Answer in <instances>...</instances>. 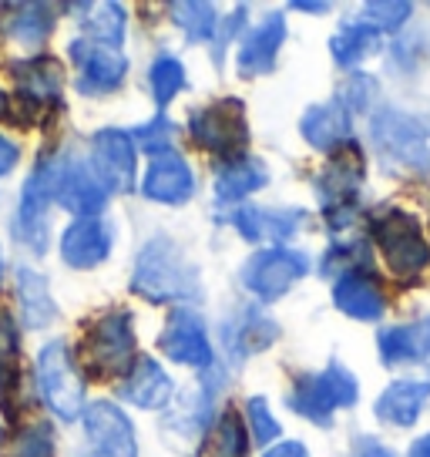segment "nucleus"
<instances>
[{
  "label": "nucleus",
  "instance_id": "58836bf2",
  "mask_svg": "<svg viewBox=\"0 0 430 457\" xmlns=\"http://www.w3.org/2000/svg\"><path fill=\"white\" fill-rule=\"evenodd\" d=\"M245 414H249V428H252V441L256 444H269L279 437V424L276 417L269 414V403L262 397H252L245 403Z\"/></svg>",
  "mask_w": 430,
  "mask_h": 457
},
{
  "label": "nucleus",
  "instance_id": "393cba45",
  "mask_svg": "<svg viewBox=\"0 0 430 457\" xmlns=\"http://www.w3.org/2000/svg\"><path fill=\"white\" fill-rule=\"evenodd\" d=\"M380 360L387 367L397 363H410V360L430 357V320H417V323H403V327H390L380 333Z\"/></svg>",
  "mask_w": 430,
  "mask_h": 457
},
{
  "label": "nucleus",
  "instance_id": "f704fd0d",
  "mask_svg": "<svg viewBox=\"0 0 430 457\" xmlns=\"http://www.w3.org/2000/svg\"><path fill=\"white\" fill-rule=\"evenodd\" d=\"M249 454V441H245V428L236 411H226L219 417L212 434V457H245Z\"/></svg>",
  "mask_w": 430,
  "mask_h": 457
},
{
  "label": "nucleus",
  "instance_id": "a211bd4d",
  "mask_svg": "<svg viewBox=\"0 0 430 457\" xmlns=\"http://www.w3.org/2000/svg\"><path fill=\"white\" fill-rule=\"evenodd\" d=\"M333 303L336 310L346 313L350 320H380L384 310H387V300H384V289L376 286L370 272H343L336 283H333Z\"/></svg>",
  "mask_w": 430,
  "mask_h": 457
},
{
  "label": "nucleus",
  "instance_id": "4c0bfd02",
  "mask_svg": "<svg viewBox=\"0 0 430 457\" xmlns=\"http://www.w3.org/2000/svg\"><path fill=\"white\" fill-rule=\"evenodd\" d=\"M360 266H367V243L357 239V243H340L336 249H330L323 272L333 276V270H340V276H343V272H357Z\"/></svg>",
  "mask_w": 430,
  "mask_h": 457
},
{
  "label": "nucleus",
  "instance_id": "a19ab883",
  "mask_svg": "<svg viewBox=\"0 0 430 457\" xmlns=\"http://www.w3.org/2000/svg\"><path fill=\"white\" fill-rule=\"evenodd\" d=\"M11 457H54V437L47 428H28L14 441Z\"/></svg>",
  "mask_w": 430,
  "mask_h": 457
},
{
  "label": "nucleus",
  "instance_id": "c756f323",
  "mask_svg": "<svg viewBox=\"0 0 430 457\" xmlns=\"http://www.w3.org/2000/svg\"><path fill=\"white\" fill-rule=\"evenodd\" d=\"M54 30V11L51 4H17L14 17H11V37L21 44H34L47 41V34Z\"/></svg>",
  "mask_w": 430,
  "mask_h": 457
},
{
  "label": "nucleus",
  "instance_id": "864d4df0",
  "mask_svg": "<svg viewBox=\"0 0 430 457\" xmlns=\"http://www.w3.org/2000/svg\"><path fill=\"white\" fill-rule=\"evenodd\" d=\"M427 360H430V357H427Z\"/></svg>",
  "mask_w": 430,
  "mask_h": 457
},
{
  "label": "nucleus",
  "instance_id": "6ab92c4d",
  "mask_svg": "<svg viewBox=\"0 0 430 457\" xmlns=\"http://www.w3.org/2000/svg\"><path fill=\"white\" fill-rule=\"evenodd\" d=\"M283 41H286V17L269 14L249 37H245L243 47H239V61H236L239 74H243V78H252V74L273 71Z\"/></svg>",
  "mask_w": 430,
  "mask_h": 457
},
{
  "label": "nucleus",
  "instance_id": "ea45409f",
  "mask_svg": "<svg viewBox=\"0 0 430 457\" xmlns=\"http://www.w3.org/2000/svg\"><path fill=\"white\" fill-rule=\"evenodd\" d=\"M373 95H376V81H373L370 74H353V78H350V85L340 91V98H336V101L346 108V114H350V112H367Z\"/></svg>",
  "mask_w": 430,
  "mask_h": 457
},
{
  "label": "nucleus",
  "instance_id": "2eb2a0df",
  "mask_svg": "<svg viewBox=\"0 0 430 457\" xmlns=\"http://www.w3.org/2000/svg\"><path fill=\"white\" fill-rule=\"evenodd\" d=\"M115 243V228L104 219H78L61 236V256L71 270H95L101 266Z\"/></svg>",
  "mask_w": 430,
  "mask_h": 457
},
{
  "label": "nucleus",
  "instance_id": "37998d69",
  "mask_svg": "<svg viewBox=\"0 0 430 457\" xmlns=\"http://www.w3.org/2000/svg\"><path fill=\"white\" fill-rule=\"evenodd\" d=\"M353 457H393V454H390V451L380 441H373V437H360V441H357V454H353Z\"/></svg>",
  "mask_w": 430,
  "mask_h": 457
},
{
  "label": "nucleus",
  "instance_id": "cd10ccee",
  "mask_svg": "<svg viewBox=\"0 0 430 457\" xmlns=\"http://www.w3.org/2000/svg\"><path fill=\"white\" fill-rule=\"evenodd\" d=\"M376 47H380V37H376V30L367 28L363 21L343 24L340 34H333V44H330V51L340 68H353L363 57H370Z\"/></svg>",
  "mask_w": 430,
  "mask_h": 457
},
{
  "label": "nucleus",
  "instance_id": "0eeeda50",
  "mask_svg": "<svg viewBox=\"0 0 430 457\" xmlns=\"http://www.w3.org/2000/svg\"><path fill=\"white\" fill-rule=\"evenodd\" d=\"M85 360L98 377L131 370V360H135V329H131L128 310L104 313L95 327L87 329Z\"/></svg>",
  "mask_w": 430,
  "mask_h": 457
},
{
  "label": "nucleus",
  "instance_id": "79ce46f5",
  "mask_svg": "<svg viewBox=\"0 0 430 457\" xmlns=\"http://www.w3.org/2000/svg\"><path fill=\"white\" fill-rule=\"evenodd\" d=\"M17 357V323L7 310H0V360Z\"/></svg>",
  "mask_w": 430,
  "mask_h": 457
},
{
  "label": "nucleus",
  "instance_id": "c9c22d12",
  "mask_svg": "<svg viewBox=\"0 0 430 457\" xmlns=\"http://www.w3.org/2000/svg\"><path fill=\"white\" fill-rule=\"evenodd\" d=\"M410 14H414V7L407 0H370V4H363L360 21L373 30H401Z\"/></svg>",
  "mask_w": 430,
  "mask_h": 457
},
{
  "label": "nucleus",
  "instance_id": "473e14b6",
  "mask_svg": "<svg viewBox=\"0 0 430 457\" xmlns=\"http://www.w3.org/2000/svg\"><path fill=\"white\" fill-rule=\"evenodd\" d=\"M169 14H172V21L186 30L192 41H209L215 34V24H219L212 4H195V0H192V4H186V0H182V4H172Z\"/></svg>",
  "mask_w": 430,
  "mask_h": 457
},
{
  "label": "nucleus",
  "instance_id": "9b49d317",
  "mask_svg": "<svg viewBox=\"0 0 430 457\" xmlns=\"http://www.w3.org/2000/svg\"><path fill=\"white\" fill-rule=\"evenodd\" d=\"M51 202H54L51 199V171H47V158H44V162H37V169L30 171L14 219V236L30 253L47 249V209H51Z\"/></svg>",
  "mask_w": 430,
  "mask_h": 457
},
{
  "label": "nucleus",
  "instance_id": "3c124183",
  "mask_svg": "<svg viewBox=\"0 0 430 457\" xmlns=\"http://www.w3.org/2000/svg\"><path fill=\"white\" fill-rule=\"evenodd\" d=\"M0 441H4V428H0Z\"/></svg>",
  "mask_w": 430,
  "mask_h": 457
},
{
  "label": "nucleus",
  "instance_id": "7c9ffc66",
  "mask_svg": "<svg viewBox=\"0 0 430 457\" xmlns=\"http://www.w3.org/2000/svg\"><path fill=\"white\" fill-rule=\"evenodd\" d=\"M85 41L101 44V47H115L125 37V7L121 4H98V7H87L85 17Z\"/></svg>",
  "mask_w": 430,
  "mask_h": 457
},
{
  "label": "nucleus",
  "instance_id": "603ef678",
  "mask_svg": "<svg viewBox=\"0 0 430 457\" xmlns=\"http://www.w3.org/2000/svg\"><path fill=\"white\" fill-rule=\"evenodd\" d=\"M0 272H4V262H0Z\"/></svg>",
  "mask_w": 430,
  "mask_h": 457
},
{
  "label": "nucleus",
  "instance_id": "8fccbe9b",
  "mask_svg": "<svg viewBox=\"0 0 430 457\" xmlns=\"http://www.w3.org/2000/svg\"><path fill=\"white\" fill-rule=\"evenodd\" d=\"M0 386H4V367H0Z\"/></svg>",
  "mask_w": 430,
  "mask_h": 457
},
{
  "label": "nucleus",
  "instance_id": "6e6552de",
  "mask_svg": "<svg viewBox=\"0 0 430 457\" xmlns=\"http://www.w3.org/2000/svg\"><path fill=\"white\" fill-rule=\"evenodd\" d=\"M306 272H310V259L302 256V253L286 249V245H273V249H262V253H256V256L245 262L243 283L252 296L273 303L296 279H302Z\"/></svg>",
  "mask_w": 430,
  "mask_h": 457
},
{
  "label": "nucleus",
  "instance_id": "412c9836",
  "mask_svg": "<svg viewBox=\"0 0 430 457\" xmlns=\"http://www.w3.org/2000/svg\"><path fill=\"white\" fill-rule=\"evenodd\" d=\"M11 78L17 85V95L28 104H54L61 98V85L64 74L54 57H30V61H17L11 68Z\"/></svg>",
  "mask_w": 430,
  "mask_h": 457
},
{
  "label": "nucleus",
  "instance_id": "9d476101",
  "mask_svg": "<svg viewBox=\"0 0 430 457\" xmlns=\"http://www.w3.org/2000/svg\"><path fill=\"white\" fill-rule=\"evenodd\" d=\"M91 171L98 175L104 192L135 188V138L128 131L101 129L91 138Z\"/></svg>",
  "mask_w": 430,
  "mask_h": 457
},
{
  "label": "nucleus",
  "instance_id": "a18cd8bd",
  "mask_svg": "<svg viewBox=\"0 0 430 457\" xmlns=\"http://www.w3.org/2000/svg\"><path fill=\"white\" fill-rule=\"evenodd\" d=\"M266 457H310V454H306V447L300 441H283L276 444L273 451H266Z\"/></svg>",
  "mask_w": 430,
  "mask_h": 457
},
{
  "label": "nucleus",
  "instance_id": "7ed1b4c3",
  "mask_svg": "<svg viewBox=\"0 0 430 457\" xmlns=\"http://www.w3.org/2000/svg\"><path fill=\"white\" fill-rule=\"evenodd\" d=\"M373 243L380 245L390 276L397 279H417L430 266V245L420 232L417 215L403 209H384L370 222Z\"/></svg>",
  "mask_w": 430,
  "mask_h": 457
},
{
  "label": "nucleus",
  "instance_id": "c85d7f7f",
  "mask_svg": "<svg viewBox=\"0 0 430 457\" xmlns=\"http://www.w3.org/2000/svg\"><path fill=\"white\" fill-rule=\"evenodd\" d=\"M313 386H316V394H319V400H323L330 411L353 407V403H357V397H360L357 377L346 370L343 363H330L323 373H316Z\"/></svg>",
  "mask_w": 430,
  "mask_h": 457
},
{
  "label": "nucleus",
  "instance_id": "b1692460",
  "mask_svg": "<svg viewBox=\"0 0 430 457\" xmlns=\"http://www.w3.org/2000/svg\"><path fill=\"white\" fill-rule=\"evenodd\" d=\"M430 400V384L427 380H397L390 384L380 400H376V417L384 424H393V428H410L417 424L420 411L427 407Z\"/></svg>",
  "mask_w": 430,
  "mask_h": 457
},
{
  "label": "nucleus",
  "instance_id": "c03bdc74",
  "mask_svg": "<svg viewBox=\"0 0 430 457\" xmlns=\"http://www.w3.org/2000/svg\"><path fill=\"white\" fill-rule=\"evenodd\" d=\"M14 165H17V145L7 142V138L0 135V175H7Z\"/></svg>",
  "mask_w": 430,
  "mask_h": 457
},
{
  "label": "nucleus",
  "instance_id": "f257e3e1",
  "mask_svg": "<svg viewBox=\"0 0 430 457\" xmlns=\"http://www.w3.org/2000/svg\"><path fill=\"white\" fill-rule=\"evenodd\" d=\"M131 289L148 303H192L202 296L199 272L169 236H155L138 253Z\"/></svg>",
  "mask_w": 430,
  "mask_h": 457
},
{
  "label": "nucleus",
  "instance_id": "aec40b11",
  "mask_svg": "<svg viewBox=\"0 0 430 457\" xmlns=\"http://www.w3.org/2000/svg\"><path fill=\"white\" fill-rule=\"evenodd\" d=\"M236 228L243 232L249 243H259V239H276L283 245L289 236H296L300 226L306 222V212L302 209H259V205H245L232 215Z\"/></svg>",
  "mask_w": 430,
  "mask_h": 457
},
{
  "label": "nucleus",
  "instance_id": "39448f33",
  "mask_svg": "<svg viewBox=\"0 0 430 457\" xmlns=\"http://www.w3.org/2000/svg\"><path fill=\"white\" fill-rule=\"evenodd\" d=\"M188 131L195 145H202L205 152L222 155L236 162L243 158L245 145H249V125H245V108L239 98H222L202 108L188 118Z\"/></svg>",
  "mask_w": 430,
  "mask_h": 457
},
{
  "label": "nucleus",
  "instance_id": "ddd939ff",
  "mask_svg": "<svg viewBox=\"0 0 430 457\" xmlns=\"http://www.w3.org/2000/svg\"><path fill=\"white\" fill-rule=\"evenodd\" d=\"M71 61L78 64V91L81 95H112L121 87L128 61L115 47H101L91 41L71 44Z\"/></svg>",
  "mask_w": 430,
  "mask_h": 457
},
{
  "label": "nucleus",
  "instance_id": "f8f14e48",
  "mask_svg": "<svg viewBox=\"0 0 430 457\" xmlns=\"http://www.w3.org/2000/svg\"><path fill=\"white\" fill-rule=\"evenodd\" d=\"M85 430L98 457H138L135 428H131V420L125 417V411L115 407L112 400H95L87 407Z\"/></svg>",
  "mask_w": 430,
  "mask_h": 457
},
{
  "label": "nucleus",
  "instance_id": "423d86ee",
  "mask_svg": "<svg viewBox=\"0 0 430 457\" xmlns=\"http://www.w3.org/2000/svg\"><path fill=\"white\" fill-rule=\"evenodd\" d=\"M47 171H51V199L78 219H98V212L108 202V192L85 158L71 155V152L61 158H47Z\"/></svg>",
  "mask_w": 430,
  "mask_h": 457
},
{
  "label": "nucleus",
  "instance_id": "4be33fe9",
  "mask_svg": "<svg viewBox=\"0 0 430 457\" xmlns=\"http://www.w3.org/2000/svg\"><path fill=\"white\" fill-rule=\"evenodd\" d=\"M121 397L128 400V403H135V407H142V411H158V407H165L175 397V384L155 360L142 357L135 360V367L125 377Z\"/></svg>",
  "mask_w": 430,
  "mask_h": 457
},
{
  "label": "nucleus",
  "instance_id": "20e7f679",
  "mask_svg": "<svg viewBox=\"0 0 430 457\" xmlns=\"http://www.w3.org/2000/svg\"><path fill=\"white\" fill-rule=\"evenodd\" d=\"M37 386L47 407L61 420H74L85 411V377L74 363L71 346L64 340H51L37 357Z\"/></svg>",
  "mask_w": 430,
  "mask_h": 457
},
{
  "label": "nucleus",
  "instance_id": "5701e85b",
  "mask_svg": "<svg viewBox=\"0 0 430 457\" xmlns=\"http://www.w3.org/2000/svg\"><path fill=\"white\" fill-rule=\"evenodd\" d=\"M302 138L313 145L316 152H336L350 145V114L340 101L330 104H313L302 114Z\"/></svg>",
  "mask_w": 430,
  "mask_h": 457
},
{
  "label": "nucleus",
  "instance_id": "a878e982",
  "mask_svg": "<svg viewBox=\"0 0 430 457\" xmlns=\"http://www.w3.org/2000/svg\"><path fill=\"white\" fill-rule=\"evenodd\" d=\"M266 182H269L266 165L249 155L226 162V165L215 169V195H219V202H239L245 195L259 192Z\"/></svg>",
  "mask_w": 430,
  "mask_h": 457
},
{
  "label": "nucleus",
  "instance_id": "bb28decb",
  "mask_svg": "<svg viewBox=\"0 0 430 457\" xmlns=\"http://www.w3.org/2000/svg\"><path fill=\"white\" fill-rule=\"evenodd\" d=\"M17 300H21V316H24V327L44 329L58 320V306L54 296L47 289V279L34 270L17 272Z\"/></svg>",
  "mask_w": 430,
  "mask_h": 457
},
{
  "label": "nucleus",
  "instance_id": "f3484780",
  "mask_svg": "<svg viewBox=\"0 0 430 457\" xmlns=\"http://www.w3.org/2000/svg\"><path fill=\"white\" fill-rule=\"evenodd\" d=\"M142 192L145 199L152 202H165V205H182V202L192 199L195 192V175L188 169V162L178 152H165V155H155L152 165L142 179Z\"/></svg>",
  "mask_w": 430,
  "mask_h": 457
},
{
  "label": "nucleus",
  "instance_id": "4468645a",
  "mask_svg": "<svg viewBox=\"0 0 430 457\" xmlns=\"http://www.w3.org/2000/svg\"><path fill=\"white\" fill-rule=\"evenodd\" d=\"M161 353L182 367H195V370H209L212 367V346L205 337V323L199 313L192 310H178L169 316V323L158 337Z\"/></svg>",
  "mask_w": 430,
  "mask_h": 457
},
{
  "label": "nucleus",
  "instance_id": "1a4fd4ad",
  "mask_svg": "<svg viewBox=\"0 0 430 457\" xmlns=\"http://www.w3.org/2000/svg\"><path fill=\"white\" fill-rule=\"evenodd\" d=\"M360 186H363V152L353 142L336 148L330 165L319 171L313 182L316 199L323 202L327 212H346V209H353Z\"/></svg>",
  "mask_w": 430,
  "mask_h": 457
},
{
  "label": "nucleus",
  "instance_id": "2f4dec72",
  "mask_svg": "<svg viewBox=\"0 0 430 457\" xmlns=\"http://www.w3.org/2000/svg\"><path fill=\"white\" fill-rule=\"evenodd\" d=\"M205 417H209V394L205 390H192L186 397L178 400V407H175L172 414L165 417V434H192V437H199L202 430H205Z\"/></svg>",
  "mask_w": 430,
  "mask_h": 457
},
{
  "label": "nucleus",
  "instance_id": "e433bc0d",
  "mask_svg": "<svg viewBox=\"0 0 430 457\" xmlns=\"http://www.w3.org/2000/svg\"><path fill=\"white\" fill-rule=\"evenodd\" d=\"M135 138L145 145V152H148V155H165V152H172L175 129L165 114H158L155 121H148V125H142V129L135 131Z\"/></svg>",
  "mask_w": 430,
  "mask_h": 457
},
{
  "label": "nucleus",
  "instance_id": "de8ad7c7",
  "mask_svg": "<svg viewBox=\"0 0 430 457\" xmlns=\"http://www.w3.org/2000/svg\"><path fill=\"white\" fill-rule=\"evenodd\" d=\"M410 457H430V434L410 444Z\"/></svg>",
  "mask_w": 430,
  "mask_h": 457
},
{
  "label": "nucleus",
  "instance_id": "72a5a7b5",
  "mask_svg": "<svg viewBox=\"0 0 430 457\" xmlns=\"http://www.w3.org/2000/svg\"><path fill=\"white\" fill-rule=\"evenodd\" d=\"M148 81H152V95H155L158 108H165V104L182 91V85H186V68H182V61H178V57L161 54L155 64H152Z\"/></svg>",
  "mask_w": 430,
  "mask_h": 457
},
{
  "label": "nucleus",
  "instance_id": "f03ea898",
  "mask_svg": "<svg viewBox=\"0 0 430 457\" xmlns=\"http://www.w3.org/2000/svg\"><path fill=\"white\" fill-rule=\"evenodd\" d=\"M370 138L376 152L384 155L387 169L397 171H430V125L417 114H407L401 108H384L373 118Z\"/></svg>",
  "mask_w": 430,
  "mask_h": 457
},
{
  "label": "nucleus",
  "instance_id": "dca6fc26",
  "mask_svg": "<svg viewBox=\"0 0 430 457\" xmlns=\"http://www.w3.org/2000/svg\"><path fill=\"white\" fill-rule=\"evenodd\" d=\"M279 340V327L276 320L256 310V306H239L236 313L222 323V343L236 360H245L252 353H262L269 350L273 343Z\"/></svg>",
  "mask_w": 430,
  "mask_h": 457
},
{
  "label": "nucleus",
  "instance_id": "09e8293b",
  "mask_svg": "<svg viewBox=\"0 0 430 457\" xmlns=\"http://www.w3.org/2000/svg\"><path fill=\"white\" fill-rule=\"evenodd\" d=\"M4 108H7V98H4V91H0V112H4Z\"/></svg>",
  "mask_w": 430,
  "mask_h": 457
},
{
  "label": "nucleus",
  "instance_id": "49530a36",
  "mask_svg": "<svg viewBox=\"0 0 430 457\" xmlns=\"http://www.w3.org/2000/svg\"><path fill=\"white\" fill-rule=\"evenodd\" d=\"M293 7L296 11H310V14H327L330 11V4H323V0H296Z\"/></svg>",
  "mask_w": 430,
  "mask_h": 457
}]
</instances>
